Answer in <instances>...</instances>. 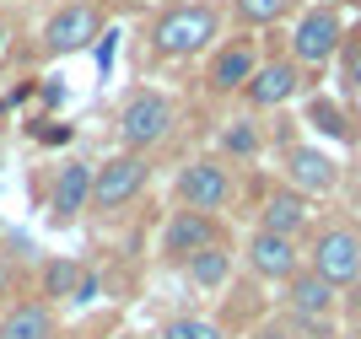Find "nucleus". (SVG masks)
<instances>
[{"mask_svg": "<svg viewBox=\"0 0 361 339\" xmlns=\"http://www.w3.org/2000/svg\"><path fill=\"white\" fill-rule=\"evenodd\" d=\"M302 87V65L297 59H270V65H259L254 81L243 87V97H248V108H281L291 103Z\"/></svg>", "mask_w": 361, "mask_h": 339, "instance_id": "ddd939ff", "label": "nucleus"}, {"mask_svg": "<svg viewBox=\"0 0 361 339\" xmlns=\"http://www.w3.org/2000/svg\"><path fill=\"white\" fill-rule=\"evenodd\" d=\"M183 269H189V281H195L200 291H221V285L232 281V253H226V242H211V248L195 253Z\"/></svg>", "mask_w": 361, "mask_h": 339, "instance_id": "f3484780", "label": "nucleus"}, {"mask_svg": "<svg viewBox=\"0 0 361 339\" xmlns=\"http://www.w3.org/2000/svg\"><path fill=\"white\" fill-rule=\"evenodd\" d=\"M157 339H226V334H221V323L200 318V312H178V318H167V323H162Z\"/></svg>", "mask_w": 361, "mask_h": 339, "instance_id": "aec40b11", "label": "nucleus"}, {"mask_svg": "<svg viewBox=\"0 0 361 339\" xmlns=\"http://www.w3.org/2000/svg\"><path fill=\"white\" fill-rule=\"evenodd\" d=\"M216 32H221V16H216L211 0H178V6H167L151 22V54L157 59H195L200 49L216 44Z\"/></svg>", "mask_w": 361, "mask_h": 339, "instance_id": "f257e3e1", "label": "nucleus"}, {"mask_svg": "<svg viewBox=\"0 0 361 339\" xmlns=\"http://www.w3.org/2000/svg\"><path fill=\"white\" fill-rule=\"evenodd\" d=\"M6 49H11V27L0 22V59H6Z\"/></svg>", "mask_w": 361, "mask_h": 339, "instance_id": "393cba45", "label": "nucleus"}, {"mask_svg": "<svg viewBox=\"0 0 361 339\" xmlns=\"http://www.w3.org/2000/svg\"><path fill=\"white\" fill-rule=\"evenodd\" d=\"M173 135V103H167L162 92H130L124 97V108H119V140H124V151H157Z\"/></svg>", "mask_w": 361, "mask_h": 339, "instance_id": "f03ea898", "label": "nucleus"}, {"mask_svg": "<svg viewBox=\"0 0 361 339\" xmlns=\"http://www.w3.org/2000/svg\"><path fill=\"white\" fill-rule=\"evenodd\" d=\"M313 118H318V130L345 135V118H340V108H329V103H313Z\"/></svg>", "mask_w": 361, "mask_h": 339, "instance_id": "4be33fe9", "label": "nucleus"}, {"mask_svg": "<svg viewBox=\"0 0 361 339\" xmlns=\"http://www.w3.org/2000/svg\"><path fill=\"white\" fill-rule=\"evenodd\" d=\"M248 269H254L259 281H281V285H286L291 275H302V248H297V237L254 232V237H248Z\"/></svg>", "mask_w": 361, "mask_h": 339, "instance_id": "9d476101", "label": "nucleus"}, {"mask_svg": "<svg viewBox=\"0 0 361 339\" xmlns=\"http://www.w3.org/2000/svg\"><path fill=\"white\" fill-rule=\"evenodd\" d=\"M87 281V269L75 264V259H49L44 264V302H71Z\"/></svg>", "mask_w": 361, "mask_h": 339, "instance_id": "a211bd4d", "label": "nucleus"}, {"mask_svg": "<svg viewBox=\"0 0 361 339\" xmlns=\"http://www.w3.org/2000/svg\"><path fill=\"white\" fill-rule=\"evenodd\" d=\"M151 6H157V0H151Z\"/></svg>", "mask_w": 361, "mask_h": 339, "instance_id": "a878e982", "label": "nucleus"}, {"mask_svg": "<svg viewBox=\"0 0 361 339\" xmlns=\"http://www.w3.org/2000/svg\"><path fill=\"white\" fill-rule=\"evenodd\" d=\"M286 307H291V328L297 334H313V339L334 334V285L318 281L313 269H302V275L286 281Z\"/></svg>", "mask_w": 361, "mask_h": 339, "instance_id": "20e7f679", "label": "nucleus"}, {"mask_svg": "<svg viewBox=\"0 0 361 339\" xmlns=\"http://www.w3.org/2000/svg\"><path fill=\"white\" fill-rule=\"evenodd\" d=\"M211 242H221V232H216V221L205 210H173L167 226H162V259L167 264H189V259L205 253Z\"/></svg>", "mask_w": 361, "mask_h": 339, "instance_id": "1a4fd4ad", "label": "nucleus"}, {"mask_svg": "<svg viewBox=\"0 0 361 339\" xmlns=\"http://www.w3.org/2000/svg\"><path fill=\"white\" fill-rule=\"evenodd\" d=\"M178 205L183 210H221L226 199H232V173H226V162H216V156H200V162H189L178 173Z\"/></svg>", "mask_w": 361, "mask_h": 339, "instance_id": "6e6552de", "label": "nucleus"}, {"mask_svg": "<svg viewBox=\"0 0 361 339\" xmlns=\"http://www.w3.org/2000/svg\"><path fill=\"white\" fill-rule=\"evenodd\" d=\"M81 210H92V162H60L54 189H49V216L54 221H75Z\"/></svg>", "mask_w": 361, "mask_h": 339, "instance_id": "f8f14e48", "label": "nucleus"}, {"mask_svg": "<svg viewBox=\"0 0 361 339\" xmlns=\"http://www.w3.org/2000/svg\"><path fill=\"white\" fill-rule=\"evenodd\" d=\"M286 178H291L297 194H329L340 167H334L329 151H318V146H291L286 151Z\"/></svg>", "mask_w": 361, "mask_h": 339, "instance_id": "4468645a", "label": "nucleus"}, {"mask_svg": "<svg viewBox=\"0 0 361 339\" xmlns=\"http://www.w3.org/2000/svg\"><path fill=\"white\" fill-rule=\"evenodd\" d=\"M254 70H259L254 38H232V44L216 49L211 70H205V87H211L216 97H226V92H243V87H248V81H254Z\"/></svg>", "mask_w": 361, "mask_h": 339, "instance_id": "9b49d317", "label": "nucleus"}, {"mask_svg": "<svg viewBox=\"0 0 361 339\" xmlns=\"http://www.w3.org/2000/svg\"><path fill=\"white\" fill-rule=\"evenodd\" d=\"M92 38H103V16H97V6L92 0H71V6H60V11L44 22V54L49 59H65V54H81V49H92Z\"/></svg>", "mask_w": 361, "mask_h": 339, "instance_id": "423d86ee", "label": "nucleus"}, {"mask_svg": "<svg viewBox=\"0 0 361 339\" xmlns=\"http://www.w3.org/2000/svg\"><path fill=\"white\" fill-rule=\"evenodd\" d=\"M146 183H151V162L140 151H119V156L92 167V210H124L130 199H140Z\"/></svg>", "mask_w": 361, "mask_h": 339, "instance_id": "7ed1b4c3", "label": "nucleus"}, {"mask_svg": "<svg viewBox=\"0 0 361 339\" xmlns=\"http://www.w3.org/2000/svg\"><path fill=\"white\" fill-rule=\"evenodd\" d=\"M0 339H54V307L49 302H16V307H6Z\"/></svg>", "mask_w": 361, "mask_h": 339, "instance_id": "dca6fc26", "label": "nucleus"}, {"mask_svg": "<svg viewBox=\"0 0 361 339\" xmlns=\"http://www.w3.org/2000/svg\"><path fill=\"white\" fill-rule=\"evenodd\" d=\"M11 281H16V275H11V264L0 259V296H11Z\"/></svg>", "mask_w": 361, "mask_h": 339, "instance_id": "b1692460", "label": "nucleus"}, {"mask_svg": "<svg viewBox=\"0 0 361 339\" xmlns=\"http://www.w3.org/2000/svg\"><path fill=\"white\" fill-rule=\"evenodd\" d=\"M307 269H313L318 281H329L334 291H340V285H356L361 281V237L350 232V226L318 232L313 248H307Z\"/></svg>", "mask_w": 361, "mask_h": 339, "instance_id": "39448f33", "label": "nucleus"}, {"mask_svg": "<svg viewBox=\"0 0 361 339\" xmlns=\"http://www.w3.org/2000/svg\"><path fill=\"white\" fill-rule=\"evenodd\" d=\"M259 339H297V328H286V323H270V328H259Z\"/></svg>", "mask_w": 361, "mask_h": 339, "instance_id": "5701e85b", "label": "nucleus"}, {"mask_svg": "<svg viewBox=\"0 0 361 339\" xmlns=\"http://www.w3.org/2000/svg\"><path fill=\"white\" fill-rule=\"evenodd\" d=\"M340 38H345L340 11H334V6H313V11H302V22L291 27V59H297V65H329Z\"/></svg>", "mask_w": 361, "mask_h": 339, "instance_id": "0eeeda50", "label": "nucleus"}, {"mask_svg": "<svg viewBox=\"0 0 361 339\" xmlns=\"http://www.w3.org/2000/svg\"><path fill=\"white\" fill-rule=\"evenodd\" d=\"M232 11H238V22H248V27H270V22H281V16L291 11V0H232Z\"/></svg>", "mask_w": 361, "mask_h": 339, "instance_id": "412c9836", "label": "nucleus"}, {"mask_svg": "<svg viewBox=\"0 0 361 339\" xmlns=\"http://www.w3.org/2000/svg\"><path fill=\"white\" fill-rule=\"evenodd\" d=\"M259 146H264V135L254 118H232L221 130V156H259Z\"/></svg>", "mask_w": 361, "mask_h": 339, "instance_id": "6ab92c4d", "label": "nucleus"}, {"mask_svg": "<svg viewBox=\"0 0 361 339\" xmlns=\"http://www.w3.org/2000/svg\"><path fill=\"white\" fill-rule=\"evenodd\" d=\"M307 194L297 189H275L270 199H264V210H259V232H275V237H302V226H307Z\"/></svg>", "mask_w": 361, "mask_h": 339, "instance_id": "2eb2a0df", "label": "nucleus"}]
</instances>
